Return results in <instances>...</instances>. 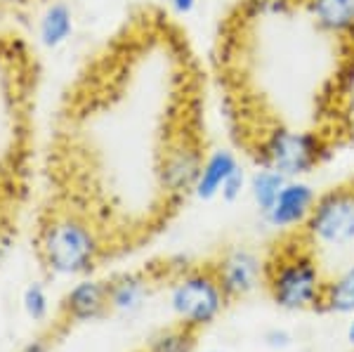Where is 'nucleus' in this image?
<instances>
[{
  "label": "nucleus",
  "instance_id": "nucleus-10",
  "mask_svg": "<svg viewBox=\"0 0 354 352\" xmlns=\"http://www.w3.org/2000/svg\"><path fill=\"white\" fill-rule=\"evenodd\" d=\"M319 31L340 41H354V0H302Z\"/></svg>",
  "mask_w": 354,
  "mask_h": 352
},
{
  "label": "nucleus",
  "instance_id": "nucleus-17",
  "mask_svg": "<svg viewBox=\"0 0 354 352\" xmlns=\"http://www.w3.org/2000/svg\"><path fill=\"white\" fill-rule=\"evenodd\" d=\"M298 5L302 0H243V10L250 17H283Z\"/></svg>",
  "mask_w": 354,
  "mask_h": 352
},
{
  "label": "nucleus",
  "instance_id": "nucleus-21",
  "mask_svg": "<svg viewBox=\"0 0 354 352\" xmlns=\"http://www.w3.org/2000/svg\"><path fill=\"white\" fill-rule=\"evenodd\" d=\"M168 3H170V8H173L175 15L187 17V15H192L194 10H196L198 0H168Z\"/></svg>",
  "mask_w": 354,
  "mask_h": 352
},
{
  "label": "nucleus",
  "instance_id": "nucleus-11",
  "mask_svg": "<svg viewBox=\"0 0 354 352\" xmlns=\"http://www.w3.org/2000/svg\"><path fill=\"white\" fill-rule=\"evenodd\" d=\"M239 158L230 149H215L205 156L201 175H198V183L194 187V194L201 201H210V198L220 196L222 185L227 183V178L236 170Z\"/></svg>",
  "mask_w": 354,
  "mask_h": 352
},
{
  "label": "nucleus",
  "instance_id": "nucleus-18",
  "mask_svg": "<svg viewBox=\"0 0 354 352\" xmlns=\"http://www.w3.org/2000/svg\"><path fill=\"white\" fill-rule=\"evenodd\" d=\"M24 310L33 322H43L50 312V298L41 284H31L24 291Z\"/></svg>",
  "mask_w": 354,
  "mask_h": 352
},
{
  "label": "nucleus",
  "instance_id": "nucleus-5",
  "mask_svg": "<svg viewBox=\"0 0 354 352\" xmlns=\"http://www.w3.org/2000/svg\"><path fill=\"white\" fill-rule=\"evenodd\" d=\"M307 239L342 248L354 241V185H340L317 196L305 223Z\"/></svg>",
  "mask_w": 354,
  "mask_h": 352
},
{
  "label": "nucleus",
  "instance_id": "nucleus-4",
  "mask_svg": "<svg viewBox=\"0 0 354 352\" xmlns=\"http://www.w3.org/2000/svg\"><path fill=\"white\" fill-rule=\"evenodd\" d=\"M230 303L210 268L185 270L170 288V308L182 326L198 331L210 326Z\"/></svg>",
  "mask_w": 354,
  "mask_h": 352
},
{
  "label": "nucleus",
  "instance_id": "nucleus-13",
  "mask_svg": "<svg viewBox=\"0 0 354 352\" xmlns=\"http://www.w3.org/2000/svg\"><path fill=\"white\" fill-rule=\"evenodd\" d=\"M317 310L328 312V315L354 317V265L342 270L333 279H326L322 303H319Z\"/></svg>",
  "mask_w": 354,
  "mask_h": 352
},
{
  "label": "nucleus",
  "instance_id": "nucleus-1",
  "mask_svg": "<svg viewBox=\"0 0 354 352\" xmlns=\"http://www.w3.org/2000/svg\"><path fill=\"white\" fill-rule=\"evenodd\" d=\"M324 286L326 277L310 246L281 243L272 258L265 260V288L277 308L288 312L317 310Z\"/></svg>",
  "mask_w": 354,
  "mask_h": 352
},
{
  "label": "nucleus",
  "instance_id": "nucleus-23",
  "mask_svg": "<svg viewBox=\"0 0 354 352\" xmlns=\"http://www.w3.org/2000/svg\"><path fill=\"white\" fill-rule=\"evenodd\" d=\"M347 343L354 348V317H352V322L347 324Z\"/></svg>",
  "mask_w": 354,
  "mask_h": 352
},
{
  "label": "nucleus",
  "instance_id": "nucleus-24",
  "mask_svg": "<svg viewBox=\"0 0 354 352\" xmlns=\"http://www.w3.org/2000/svg\"><path fill=\"white\" fill-rule=\"evenodd\" d=\"M5 248H8V246H5V241H3V239H0V258H3V253H5Z\"/></svg>",
  "mask_w": 354,
  "mask_h": 352
},
{
  "label": "nucleus",
  "instance_id": "nucleus-6",
  "mask_svg": "<svg viewBox=\"0 0 354 352\" xmlns=\"http://www.w3.org/2000/svg\"><path fill=\"white\" fill-rule=\"evenodd\" d=\"M203 161L201 145L189 135H177L170 140L161 156V166H158V183H161L165 196L180 201V198L194 194Z\"/></svg>",
  "mask_w": 354,
  "mask_h": 352
},
{
  "label": "nucleus",
  "instance_id": "nucleus-20",
  "mask_svg": "<svg viewBox=\"0 0 354 352\" xmlns=\"http://www.w3.org/2000/svg\"><path fill=\"white\" fill-rule=\"evenodd\" d=\"M262 340H265V345L272 350H286L293 345V336H290L286 328H270V331L262 336Z\"/></svg>",
  "mask_w": 354,
  "mask_h": 352
},
{
  "label": "nucleus",
  "instance_id": "nucleus-3",
  "mask_svg": "<svg viewBox=\"0 0 354 352\" xmlns=\"http://www.w3.org/2000/svg\"><path fill=\"white\" fill-rule=\"evenodd\" d=\"M328 156V142L324 135L290 126H274L260 138V166L281 173L283 178H305L322 166Z\"/></svg>",
  "mask_w": 354,
  "mask_h": 352
},
{
  "label": "nucleus",
  "instance_id": "nucleus-8",
  "mask_svg": "<svg viewBox=\"0 0 354 352\" xmlns=\"http://www.w3.org/2000/svg\"><path fill=\"white\" fill-rule=\"evenodd\" d=\"M317 189L305 183L302 178L286 180L281 187L277 201L270 206V211L262 213L265 223L274 230H295V227H305L310 218L314 203H317Z\"/></svg>",
  "mask_w": 354,
  "mask_h": 352
},
{
  "label": "nucleus",
  "instance_id": "nucleus-7",
  "mask_svg": "<svg viewBox=\"0 0 354 352\" xmlns=\"http://www.w3.org/2000/svg\"><path fill=\"white\" fill-rule=\"evenodd\" d=\"M215 279L225 291L227 300H239L258 291L260 284H265V260L250 248L236 246L230 248L210 265Z\"/></svg>",
  "mask_w": 354,
  "mask_h": 352
},
{
  "label": "nucleus",
  "instance_id": "nucleus-16",
  "mask_svg": "<svg viewBox=\"0 0 354 352\" xmlns=\"http://www.w3.org/2000/svg\"><path fill=\"white\" fill-rule=\"evenodd\" d=\"M196 350V331L177 324L163 328L151 338L147 352H194Z\"/></svg>",
  "mask_w": 354,
  "mask_h": 352
},
{
  "label": "nucleus",
  "instance_id": "nucleus-14",
  "mask_svg": "<svg viewBox=\"0 0 354 352\" xmlns=\"http://www.w3.org/2000/svg\"><path fill=\"white\" fill-rule=\"evenodd\" d=\"M73 31V12L66 3H53L41 17L38 36L45 48H59L71 38Z\"/></svg>",
  "mask_w": 354,
  "mask_h": 352
},
{
  "label": "nucleus",
  "instance_id": "nucleus-15",
  "mask_svg": "<svg viewBox=\"0 0 354 352\" xmlns=\"http://www.w3.org/2000/svg\"><path fill=\"white\" fill-rule=\"evenodd\" d=\"M286 180L288 178H283L281 173H277V170H272V168H265V166H260L253 175H250L248 194L253 198L255 206H258L260 213L270 211V206L277 201L279 192H281V187L286 185Z\"/></svg>",
  "mask_w": 354,
  "mask_h": 352
},
{
  "label": "nucleus",
  "instance_id": "nucleus-9",
  "mask_svg": "<svg viewBox=\"0 0 354 352\" xmlns=\"http://www.w3.org/2000/svg\"><path fill=\"white\" fill-rule=\"evenodd\" d=\"M68 322H95L109 312V284L100 279H83L68 288L62 303Z\"/></svg>",
  "mask_w": 354,
  "mask_h": 352
},
{
  "label": "nucleus",
  "instance_id": "nucleus-12",
  "mask_svg": "<svg viewBox=\"0 0 354 352\" xmlns=\"http://www.w3.org/2000/svg\"><path fill=\"white\" fill-rule=\"evenodd\" d=\"M149 296V279L142 272H125L109 281V310L135 312Z\"/></svg>",
  "mask_w": 354,
  "mask_h": 352
},
{
  "label": "nucleus",
  "instance_id": "nucleus-22",
  "mask_svg": "<svg viewBox=\"0 0 354 352\" xmlns=\"http://www.w3.org/2000/svg\"><path fill=\"white\" fill-rule=\"evenodd\" d=\"M21 352H50V343L45 338H33Z\"/></svg>",
  "mask_w": 354,
  "mask_h": 352
},
{
  "label": "nucleus",
  "instance_id": "nucleus-2",
  "mask_svg": "<svg viewBox=\"0 0 354 352\" xmlns=\"http://www.w3.org/2000/svg\"><path fill=\"white\" fill-rule=\"evenodd\" d=\"M97 230L81 215H55L41 232V258L45 268L62 277H78L95 270L102 255Z\"/></svg>",
  "mask_w": 354,
  "mask_h": 352
},
{
  "label": "nucleus",
  "instance_id": "nucleus-19",
  "mask_svg": "<svg viewBox=\"0 0 354 352\" xmlns=\"http://www.w3.org/2000/svg\"><path fill=\"white\" fill-rule=\"evenodd\" d=\"M248 178L250 175L245 173V168L239 163L236 170H234L230 178H227V183L222 185V192H220L222 201H227V203L239 201V198L243 196V192H248Z\"/></svg>",
  "mask_w": 354,
  "mask_h": 352
}]
</instances>
